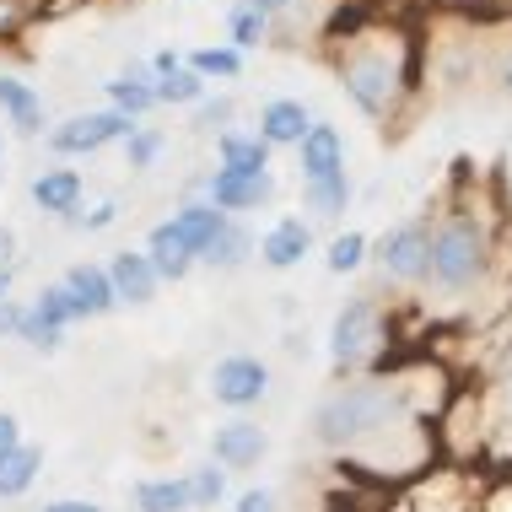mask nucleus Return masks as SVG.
I'll list each match as a JSON object with an SVG mask.
<instances>
[{
  "instance_id": "obj_39",
  "label": "nucleus",
  "mask_w": 512,
  "mask_h": 512,
  "mask_svg": "<svg viewBox=\"0 0 512 512\" xmlns=\"http://www.w3.org/2000/svg\"><path fill=\"white\" fill-rule=\"evenodd\" d=\"M22 313H27V302H17V297H0V340H17Z\"/></svg>"
},
{
  "instance_id": "obj_38",
  "label": "nucleus",
  "mask_w": 512,
  "mask_h": 512,
  "mask_svg": "<svg viewBox=\"0 0 512 512\" xmlns=\"http://www.w3.org/2000/svg\"><path fill=\"white\" fill-rule=\"evenodd\" d=\"M232 512H281V496H275L270 486H248L238 502H232Z\"/></svg>"
},
{
  "instance_id": "obj_27",
  "label": "nucleus",
  "mask_w": 512,
  "mask_h": 512,
  "mask_svg": "<svg viewBox=\"0 0 512 512\" xmlns=\"http://www.w3.org/2000/svg\"><path fill=\"white\" fill-rule=\"evenodd\" d=\"M27 308H33L38 318H44L49 329H60V335H65V329H76V324H87V318H81V308H76V297L65 292V281H49V286H38Z\"/></svg>"
},
{
  "instance_id": "obj_32",
  "label": "nucleus",
  "mask_w": 512,
  "mask_h": 512,
  "mask_svg": "<svg viewBox=\"0 0 512 512\" xmlns=\"http://www.w3.org/2000/svg\"><path fill=\"white\" fill-rule=\"evenodd\" d=\"M119 216H124V205H119L114 195H103V200L81 205L76 216H65V227H71V232H108V227H114Z\"/></svg>"
},
{
  "instance_id": "obj_33",
  "label": "nucleus",
  "mask_w": 512,
  "mask_h": 512,
  "mask_svg": "<svg viewBox=\"0 0 512 512\" xmlns=\"http://www.w3.org/2000/svg\"><path fill=\"white\" fill-rule=\"evenodd\" d=\"M232 119H238V103L232 98H205V103H195V135H227L232 130Z\"/></svg>"
},
{
  "instance_id": "obj_2",
  "label": "nucleus",
  "mask_w": 512,
  "mask_h": 512,
  "mask_svg": "<svg viewBox=\"0 0 512 512\" xmlns=\"http://www.w3.org/2000/svg\"><path fill=\"white\" fill-rule=\"evenodd\" d=\"M496 265H502V216L491 205L459 200L432 211V265H426L421 292L437 302H469L486 292Z\"/></svg>"
},
{
  "instance_id": "obj_43",
  "label": "nucleus",
  "mask_w": 512,
  "mask_h": 512,
  "mask_svg": "<svg viewBox=\"0 0 512 512\" xmlns=\"http://www.w3.org/2000/svg\"><path fill=\"white\" fill-rule=\"evenodd\" d=\"M496 81H502V92L512 98V44L502 49V60H496Z\"/></svg>"
},
{
  "instance_id": "obj_42",
  "label": "nucleus",
  "mask_w": 512,
  "mask_h": 512,
  "mask_svg": "<svg viewBox=\"0 0 512 512\" xmlns=\"http://www.w3.org/2000/svg\"><path fill=\"white\" fill-rule=\"evenodd\" d=\"M17 442H22V421L11 410H0V453H11Z\"/></svg>"
},
{
  "instance_id": "obj_3",
  "label": "nucleus",
  "mask_w": 512,
  "mask_h": 512,
  "mask_svg": "<svg viewBox=\"0 0 512 512\" xmlns=\"http://www.w3.org/2000/svg\"><path fill=\"white\" fill-rule=\"evenodd\" d=\"M394 421H405V399H399L394 378H351L335 383L313 410V442L324 453H362L372 437H383Z\"/></svg>"
},
{
  "instance_id": "obj_41",
  "label": "nucleus",
  "mask_w": 512,
  "mask_h": 512,
  "mask_svg": "<svg viewBox=\"0 0 512 512\" xmlns=\"http://www.w3.org/2000/svg\"><path fill=\"white\" fill-rule=\"evenodd\" d=\"M17 265H22V254H17V232H11L6 221H0V275L17 270Z\"/></svg>"
},
{
  "instance_id": "obj_21",
  "label": "nucleus",
  "mask_w": 512,
  "mask_h": 512,
  "mask_svg": "<svg viewBox=\"0 0 512 512\" xmlns=\"http://www.w3.org/2000/svg\"><path fill=\"white\" fill-rule=\"evenodd\" d=\"M254 254H259V238L248 232V221H243V216H227V227H221L216 238H211V248L200 254V265L232 275V270H243Z\"/></svg>"
},
{
  "instance_id": "obj_14",
  "label": "nucleus",
  "mask_w": 512,
  "mask_h": 512,
  "mask_svg": "<svg viewBox=\"0 0 512 512\" xmlns=\"http://www.w3.org/2000/svg\"><path fill=\"white\" fill-rule=\"evenodd\" d=\"M313 243H318V227L308 216H281L265 238H259V265L265 270H297L302 259L313 254Z\"/></svg>"
},
{
  "instance_id": "obj_20",
  "label": "nucleus",
  "mask_w": 512,
  "mask_h": 512,
  "mask_svg": "<svg viewBox=\"0 0 512 512\" xmlns=\"http://www.w3.org/2000/svg\"><path fill=\"white\" fill-rule=\"evenodd\" d=\"M168 221H173V232H178V238H184L189 248H195V265H200V254H205V248H211L216 232L227 227V216H221V211H216V205L205 200V195H184V200L173 205V216H168Z\"/></svg>"
},
{
  "instance_id": "obj_25",
  "label": "nucleus",
  "mask_w": 512,
  "mask_h": 512,
  "mask_svg": "<svg viewBox=\"0 0 512 512\" xmlns=\"http://www.w3.org/2000/svg\"><path fill=\"white\" fill-rule=\"evenodd\" d=\"M130 502H135V512H195V507H189V480L184 475H146V480H135Z\"/></svg>"
},
{
  "instance_id": "obj_18",
  "label": "nucleus",
  "mask_w": 512,
  "mask_h": 512,
  "mask_svg": "<svg viewBox=\"0 0 512 512\" xmlns=\"http://www.w3.org/2000/svg\"><path fill=\"white\" fill-rule=\"evenodd\" d=\"M65 281V292L76 297V308L81 318H108L119 308V297H114V281H108V265H92V259H81V265H71L60 275Z\"/></svg>"
},
{
  "instance_id": "obj_37",
  "label": "nucleus",
  "mask_w": 512,
  "mask_h": 512,
  "mask_svg": "<svg viewBox=\"0 0 512 512\" xmlns=\"http://www.w3.org/2000/svg\"><path fill=\"white\" fill-rule=\"evenodd\" d=\"M243 6H254L259 17H265V22L275 27V33H281V27H286V22H292L297 11H302V0H243Z\"/></svg>"
},
{
  "instance_id": "obj_1",
  "label": "nucleus",
  "mask_w": 512,
  "mask_h": 512,
  "mask_svg": "<svg viewBox=\"0 0 512 512\" xmlns=\"http://www.w3.org/2000/svg\"><path fill=\"white\" fill-rule=\"evenodd\" d=\"M329 71L356 114L378 130H399L410 103L421 98V38L405 22H356L329 38Z\"/></svg>"
},
{
  "instance_id": "obj_19",
  "label": "nucleus",
  "mask_w": 512,
  "mask_h": 512,
  "mask_svg": "<svg viewBox=\"0 0 512 512\" xmlns=\"http://www.w3.org/2000/svg\"><path fill=\"white\" fill-rule=\"evenodd\" d=\"M146 259H151V270H157L162 286H168V281L178 286V281L195 275V248L173 232V221H157V227L146 232Z\"/></svg>"
},
{
  "instance_id": "obj_4",
  "label": "nucleus",
  "mask_w": 512,
  "mask_h": 512,
  "mask_svg": "<svg viewBox=\"0 0 512 512\" xmlns=\"http://www.w3.org/2000/svg\"><path fill=\"white\" fill-rule=\"evenodd\" d=\"M329 372L340 383L351 378H389L394 372V329L383 313V297L356 292L329 318Z\"/></svg>"
},
{
  "instance_id": "obj_30",
  "label": "nucleus",
  "mask_w": 512,
  "mask_h": 512,
  "mask_svg": "<svg viewBox=\"0 0 512 512\" xmlns=\"http://www.w3.org/2000/svg\"><path fill=\"white\" fill-rule=\"evenodd\" d=\"M162 151H168V130H157V124H135V130L124 135V168L151 173L162 162Z\"/></svg>"
},
{
  "instance_id": "obj_10",
  "label": "nucleus",
  "mask_w": 512,
  "mask_h": 512,
  "mask_svg": "<svg viewBox=\"0 0 512 512\" xmlns=\"http://www.w3.org/2000/svg\"><path fill=\"white\" fill-rule=\"evenodd\" d=\"M0 124L22 141H38L49 124V108H44V92L33 81H22L17 71H0Z\"/></svg>"
},
{
  "instance_id": "obj_35",
  "label": "nucleus",
  "mask_w": 512,
  "mask_h": 512,
  "mask_svg": "<svg viewBox=\"0 0 512 512\" xmlns=\"http://www.w3.org/2000/svg\"><path fill=\"white\" fill-rule=\"evenodd\" d=\"M33 17H44V0H0V38H17Z\"/></svg>"
},
{
  "instance_id": "obj_6",
  "label": "nucleus",
  "mask_w": 512,
  "mask_h": 512,
  "mask_svg": "<svg viewBox=\"0 0 512 512\" xmlns=\"http://www.w3.org/2000/svg\"><path fill=\"white\" fill-rule=\"evenodd\" d=\"M130 130H135V119H124L119 108H87V114L49 124V151L54 157H98L108 146H124Z\"/></svg>"
},
{
  "instance_id": "obj_13",
  "label": "nucleus",
  "mask_w": 512,
  "mask_h": 512,
  "mask_svg": "<svg viewBox=\"0 0 512 512\" xmlns=\"http://www.w3.org/2000/svg\"><path fill=\"white\" fill-rule=\"evenodd\" d=\"M345 168V135L329 119H318L297 146V184H318V178H340Z\"/></svg>"
},
{
  "instance_id": "obj_40",
  "label": "nucleus",
  "mask_w": 512,
  "mask_h": 512,
  "mask_svg": "<svg viewBox=\"0 0 512 512\" xmlns=\"http://www.w3.org/2000/svg\"><path fill=\"white\" fill-rule=\"evenodd\" d=\"M38 512H108V507L92 502V496H54V502H44Z\"/></svg>"
},
{
  "instance_id": "obj_17",
  "label": "nucleus",
  "mask_w": 512,
  "mask_h": 512,
  "mask_svg": "<svg viewBox=\"0 0 512 512\" xmlns=\"http://www.w3.org/2000/svg\"><path fill=\"white\" fill-rule=\"evenodd\" d=\"M151 76H157V108H195L211 98V87L184 65L178 49H157L151 54Z\"/></svg>"
},
{
  "instance_id": "obj_8",
  "label": "nucleus",
  "mask_w": 512,
  "mask_h": 512,
  "mask_svg": "<svg viewBox=\"0 0 512 512\" xmlns=\"http://www.w3.org/2000/svg\"><path fill=\"white\" fill-rule=\"evenodd\" d=\"M270 459V432L254 421V415H232L211 432V464L227 469V475H243V469H259Z\"/></svg>"
},
{
  "instance_id": "obj_16",
  "label": "nucleus",
  "mask_w": 512,
  "mask_h": 512,
  "mask_svg": "<svg viewBox=\"0 0 512 512\" xmlns=\"http://www.w3.org/2000/svg\"><path fill=\"white\" fill-rule=\"evenodd\" d=\"M27 195H33V211L38 216H76L81 205H87V178H81L76 168H44L33 173V184H27Z\"/></svg>"
},
{
  "instance_id": "obj_36",
  "label": "nucleus",
  "mask_w": 512,
  "mask_h": 512,
  "mask_svg": "<svg viewBox=\"0 0 512 512\" xmlns=\"http://www.w3.org/2000/svg\"><path fill=\"white\" fill-rule=\"evenodd\" d=\"M475 512H512V475H496L491 486H480Z\"/></svg>"
},
{
  "instance_id": "obj_12",
  "label": "nucleus",
  "mask_w": 512,
  "mask_h": 512,
  "mask_svg": "<svg viewBox=\"0 0 512 512\" xmlns=\"http://www.w3.org/2000/svg\"><path fill=\"white\" fill-rule=\"evenodd\" d=\"M318 124V114L302 98H270L265 108H259V124H254V135L265 141L270 151H297L302 146V135H308Z\"/></svg>"
},
{
  "instance_id": "obj_28",
  "label": "nucleus",
  "mask_w": 512,
  "mask_h": 512,
  "mask_svg": "<svg viewBox=\"0 0 512 512\" xmlns=\"http://www.w3.org/2000/svg\"><path fill=\"white\" fill-rule=\"evenodd\" d=\"M372 259V238L362 227H345V232H335L329 238V248H324V270L329 275H356Z\"/></svg>"
},
{
  "instance_id": "obj_22",
  "label": "nucleus",
  "mask_w": 512,
  "mask_h": 512,
  "mask_svg": "<svg viewBox=\"0 0 512 512\" xmlns=\"http://www.w3.org/2000/svg\"><path fill=\"white\" fill-rule=\"evenodd\" d=\"M351 200H356L351 173H340V178H318V184H302V211H308L313 227H335V221L351 211Z\"/></svg>"
},
{
  "instance_id": "obj_44",
  "label": "nucleus",
  "mask_w": 512,
  "mask_h": 512,
  "mask_svg": "<svg viewBox=\"0 0 512 512\" xmlns=\"http://www.w3.org/2000/svg\"><path fill=\"white\" fill-rule=\"evenodd\" d=\"M0 178H6V124H0Z\"/></svg>"
},
{
  "instance_id": "obj_29",
  "label": "nucleus",
  "mask_w": 512,
  "mask_h": 512,
  "mask_svg": "<svg viewBox=\"0 0 512 512\" xmlns=\"http://www.w3.org/2000/svg\"><path fill=\"white\" fill-rule=\"evenodd\" d=\"M270 38H275V27H270L265 17H259L254 6H243V0H238V6L227 11V44L238 49V54H254V49H265Z\"/></svg>"
},
{
  "instance_id": "obj_34",
  "label": "nucleus",
  "mask_w": 512,
  "mask_h": 512,
  "mask_svg": "<svg viewBox=\"0 0 512 512\" xmlns=\"http://www.w3.org/2000/svg\"><path fill=\"white\" fill-rule=\"evenodd\" d=\"M17 340L27 345V351H44V356H54V351L65 345V335H60V329H49V324H44V318H38L33 308L22 313V329H17Z\"/></svg>"
},
{
  "instance_id": "obj_5",
  "label": "nucleus",
  "mask_w": 512,
  "mask_h": 512,
  "mask_svg": "<svg viewBox=\"0 0 512 512\" xmlns=\"http://www.w3.org/2000/svg\"><path fill=\"white\" fill-rule=\"evenodd\" d=\"M367 265H378V281L394 286V292H421V286H426V265H432V211L383 227L378 238H372V259H367Z\"/></svg>"
},
{
  "instance_id": "obj_31",
  "label": "nucleus",
  "mask_w": 512,
  "mask_h": 512,
  "mask_svg": "<svg viewBox=\"0 0 512 512\" xmlns=\"http://www.w3.org/2000/svg\"><path fill=\"white\" fill-rule=\"evenodd\" d=\"M184 480H189V507L195 512H211L227 502V469H216V464H200V469H184Z\"/></svg>"
},
{
  "instance_id": "obj_26",
  "label": "nucleus",
  "mask_w": 512,
  "mask_h": 512,
  "mask_svg": "<svg viewBox=\"0 0 512 512\" xmlns=\"http://www.w3.org/2000/svg\"><path fill=\"white\" fill-rule=\"evenodd\" d=\"M184 65L205 81V87H211V81H243L248 54H238L232 44H200V49H189V54H184Z\"/></svg>"
},
{
  "instance_id": "obj_15",
  "label": "nucleus",
  "mask_w": 512,
  "mask_h": 512,
  "mask_svg": "<svg viewBox=\"0 0 512 512\" xmlns=\"http://www.w3.org/2000/svg\"><path fill=\"white\" fill-rule=\"evenodd\" d=\"M108 281H114L119 308H146V302H157V292H162L146 248H119V254H108Z\"/></svg>"
},
{
  "instance_id": "obj_23",
  "label": "nucleus",
  "mask_w": 512,
  "mask_h": 512,
  "mask_svg": "<svg viewBox=\"0 0 512 512\" xmlns=\"http://www.w3.org/2000/svg\"><path fill=\"white\" fill-rule=\"evenodd\" d=\"M270 157H275V151L259 141L254 130H227V135H216V168H232V173L259 178V173H270Z\"/></svg>"
},
{
  "instance_id": "obj_7",
  "label": "nucleus",
  "mask_w": 512,
  "mask_h": 512,
  "mask_svg": "<svg viewBox=\"0 0 512 512\" xmlns=\"http://www.w3.org/2000/svg\"><path fill=\"white\" fill-rule=\"evenodd\" d=\"M205 394H211L216 405L243 415V410H254V405L270 399V367L259 362V356H248V351H232L205 372Z\"/></svg>"
},
{
  "instance_id": "obj_24",
  "label": "nucleus",
  "mask_w": 512,
  "mask_h": 512,
  "mask_svg": "<svg viewBox=\"0 0 512 512\" xmlns=\"http://www.w3.org/2000/svg\"><path fill=\"white\" fill-rule=\"evenodd\" d=\"M38 475H44V448L17 442L11 453H0V502H22L38 486Z\"/></svg>"
},
{
  "instance_id": "obj_9",
  "label": "nucleus",
  "mask_w": 512,
  "mask_h": 512,
  "mask_svg": "<svg viewBox=\"0 0 512 512\" xmlns=\"http://www.w3.org/2000/svg\"><path fill=\"white\" fill-rule=\"evenodd\" d=\"M200 195L211 200L221 216H248V211L275 205V178L270 173L248 178V173H232V168H211V173H205V184H200Z\"/></svg>"
},
{
  "instance_id": "obj_11",
  "label": "nucleus",
  "mask_w": 512,
  "mask_h": 512,
  "mask_svg": "<svg viewBox=\"0 0 512 512\" xmlns=\"http://www.w3.org/2000/svg\"><path fill=\"white\" fill-rule=\"evenodd\" d=\"M103 92H108V108H119V114L135 119V124H146L157 114V76H151V60L119 65V71L103 81Z\"/></svg>"
}]
</instances>
